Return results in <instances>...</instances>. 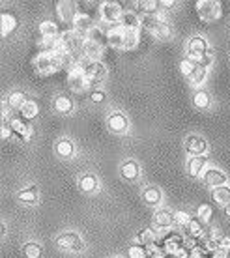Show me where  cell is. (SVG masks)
Instances as JSON below:
<instances>
[{"instance_id": "obj_1", "label": "cell", "mask_w": 230, "mask_h": 258, "mask_svg": "<svg viewBox=\"0 0 230 258\" xmlns=\"http://www.w3.org/2000/svg\"><path fill=\"white\" fill-rule=\"evenodd\" d=\"M64 64V58H62V52H41L34 58V70L41 73V75H51V73H56Z\"/></svg>"}, {"instance_id": "obj_2", "label": "cell", "mask_w": 230, "mask_h": 258, "mask_svg": "<svg viewBox=\"0 0 230 258\" xmlns=\"http://www.w3.org/2000/svg\"><path fill=\"white\" fill-rule=\"evenodd\" d=\"M77 68H81V70H83V73L90 81V86L97 84L101 79H105V75H107V66L103 64V62H99V60L83 58L79 64H77Z\"/></svg>"}, {"instance_id": "obj_3", "label": "cell", "mask_w": 230, "mask_h": 258, "mask_svg": "<svg viewBox=\"0 0 230 258\" xmlns=\"http://www.w3.org/2000/svg\"><path fill=\"white\" fill-rule=\"evenodd\" d=\"M197 13L204 23H215L223 15V6L217 0H200L197 2Z\"/></svg>"}, {"instance_id": "obj_4", "label": "cell", "mask_w": 230, "mask_h": 258, "mask_svg": "<svg viewBox=\"0 0 230 258\" xmlns=\"http://www.w3.org/2000/svg\"><path fill=\"white\" fill-rule=\"evenodd\" d=\"M99 13H101L103 23H109V25H118L124 17V10H122L120 2L114 0H107L99 4Z\"/></svg>"}, {"instance_id": "obj_5", "label": "cell", "mask_w": 230, "mask_h": 258, "mask_svg": "<svg viewBox=\"0 0 230 258\" xmlns=\"http://www.w3.org/2000/svg\"><path fill=\"white\" fill-rule=\"evenodd\" d=\"M56 245L58 249L68 252H81L84 251V241L83 238L79 236L77 232H64L60 234L56 238Z\"/></svg>"}, {"instance_id": "obj_6", "label": "cell", "mask_w": 230, "mask_h": 258, "mask_svg": "<svg viewBox=\"0 0 230 258\" xmlns=\"http://www.w3.org/2000/svg\"><path fill=\"white\" fill-rule=\"evenodd\" d=\"M208 51H210L208 41H206V38L204 36H200V34L193 36V38L187 41V54H189V58H193L195 62L202 58Z\"/></svg>"}, {"instance_id": "obj_7", "label": "cell", "mask_w": 230, "mask_h": 258, "mask_svg": "<svg viewBox=\"0 0 230 258\" xmlns=\"http://www.w3.org/2000/svg\"><path fill=\"white\" fill-rule=\"evenodd\" d=\"M107 127H109L112 133H116V135H126L129 131L128 116H126L124 112H118V110L110 112L109 116H107Z\"/></svg>"}, {"instance_id": "obj_8", "label": "cell", "mask_w": 230, "mask_h": 258, "mask_svg": "<svg viewBox=\"0 0 230 258\" xmlns=\"http://www.w3.org/2000/svg\"><path fill=\"white\" fill-rule=\"evenodd\" d=\"M202 181H204V185L211 189L221 187V185H226V174L217 167H208L202 174Z\"/></svg>"}, {"instance_id": "obj_9", "label": "cell", "mask_w": 230, "mask_h": 258, "mask_svg": "<svg viewBox=\"0 0 230 258\" xmlns=\"http://www.w3.org/2000/svg\"><path fill=\"white\" fill-rule=\"evenodd\" d=\"M184 148H186L187 154H191L193 157L197 155H204L208 152V142H206L204 137L200 135H189L184 141Z\"/></svg>"}, {"instance_id": "obj_10", "label": "cell", "mask_w": 230, "mask_h": 258, "mask_svg": "<svg viewBox=\"0 0 230 258\" xmlns=\"http://www.w3.org/2000/svg\"><path fill=\"white\" fill-rule=\"evenodd\" d=\"M68 86H70L73 92H84L90 86V81L86 79L83 70L75 66V68L68 73Z\"/></svg>"}, {"instance_id": "obj_11", "label": "cell", "mask_w": 230, "mask_h": 258, "mask_svg": "<svg viewBox=\"0 0 230 258\" xmlns=\"http://www.w3.org/2000/svg\"><path fill=\"white\" fill-rule=\"evenodd\" d=\"M71 25H73V30L84 34V36H88V32H92V30L97 26L96 23H94V19H92V15L86 12H81V10L77 12L75 19H73Z\"/></svg>"}, {"instance_id": "obj_12", "label": "cell", "mask_w": 230, "mask_h": 258, "mask_svg": "<svg viewBox=\"0 0 230 258\" xmlns=\"http://www.w3.org/2000/svg\"><path fill=\"white\" fill-rule=\"evenodd\" d=\"M107 45L114 47V49H126V39H124V26L110 25L107 30Z\"/></svg>"}, {"instance_id": "obj_13", "label": "cell", "mask_w": 230, "mask_h": 258, "mask_svg": "<svg viewBox=\"0 0 230 258\" xmlns=\"http://www.w3.org/2000/svg\"><path fill=\"white\" fill-rule=\"evenodd\" d=\"M120 176L128 181L137 180L141 176V165L135 161V159H126L120 165Z\"/></svg>"}, {"instance_id": "obj_14", "label": "cell", "mask_w": 230, "mask_h": 258, "mask_svg": "<svg viewBox=\"0 0 230 258\" xmlns=\"http://www.w3.org/2000/svg\"><path fill=\"white\" fill-rule=\"evenodd\" d=\"M208 159H206V155H197V157H191L189 161H187V174L191 176V178H198V176L204 174V170L208 167Z\"/></svg>"}, {"instance_id": "obj_15", "label": "cell", "mask_w": 230, "mask_h": 258, "mask_svg": "<svg viewBox=\"0 0 230 258\" xmlns=\"http://www.w3.org/2000/svg\"><path fill=\"white\" fill-rule=\"evenodd\" d=\"M165 252H170V254H178L182 249H184V238L180 234H168L163 239V247H161Z\"/></svg>"}, {"instance_id": "obj_16", "label": "cell", "mask_w": 230, "mask_h": 258, "mask_svg": "<svg viewBox=\"0 0 230 258\" xmlns=\"http://www.w3.org/2000/svg\"><path fill=\"white\" fill-rule=\"evenodd\" d=\"M77 12H79V10H75V4H73V2H68V0L56 2V13L64 23H73Z\"/></svg>"}, {"instance_id": "obj_17", "label": "cell", "mask_w": 230, "mask_h": 258, "mask_svg": "<svg viewBox=\"0 0 230 258\" xmlns=\"http://www.w3.org/2000/svg\"><path fill=\"white\" fill-rule=\"evenodd\" d=\"M54 152H56V155L60 159H71V157L75 155V144H73L70 139L62 137V139H58L56 144H54Z\"/></svg>"}, {"instance_id": "obj_18", "label": "cell", "mask_w": 230, "mask_h": 258, "mask_svg": "<svg viewBox=\"0 0 230 258\" xmlns=\"http://www.w3.org/2000/svg\"><path fill=\"white\" fill-rule=\"evenodd\" d=\"M79 187H81L83 193H96L99 189V180H97L96 174L84 172V174L79 176Z\"/></svg>"}, {"instance_id": "obj_19", "label": "cell", "mask_w": 230, "mask_h": 258, "mask_svg": "<svg viewBox=\"0 0 230 258\" xmlns=\"http://www.w3.org/2000/svg\"><path fill=\"white\" fill-rule=\"evenodd\" d=\"M52 109L56 110L58 114H64V116H70L73 109H75V105L71 101L70 97L64 96V94H60V96L54 97V101H52Z\"/></svg>"}, {"instance_id": "obj_20", "label": "cell", "mask_w": 230, "mask_h": 258, "mask_svg": "<svg viewBox=\"0 0 230 258\" xmlns=\"http://www.w3.org/2000/svg\"><path fill=\"white\" fill-rule=\"evenodd\" d=\"M141 25L144 26L150 34H155L157 30H161L163 26L168 25V23H166L161 15H148V17H142L141 19Z\"/></svg>"}, {"instance_id": "obj_21", "label": "cell", "mask_w": 230, "mask_h": 258, "mask_svg": "<svg viewBox=\"0 0 230 258\" xmlns=\"http://www.w3.org/2000/svg\"><path fill=\"white\" fill-rule=\"evenodd\" d=\"M170 225H174V212L157 210L153 213V226L155 228H168Z\"/></svg>"}, {"instance_id": "obj_22", "label": "cell", "mask_w": 230, "mask_h": 258, "mask_svg": "<svg viewBox=\"0 0 230 258\" xmlns=\"http://www.w3.org/2000/svg\"><path fill=\"white\" fill-rule=\"evenodd\" d=\"M142 200L146 202L148 206H157V204H161V200H163V193H161L159 187L148 185V187H144V191H142Z\"/></svg>"}, {"instance_id": "obj_23", "label": "cell", "mask_w": 230, "mask_h": 258, "mask_svg": "<svg viewBox=\"0 0 230 258\" xmlns=\"http://www.w3.org/2000/svg\"><path fill=\"white\" fill-rule=\"evenodd\" d=\"M139 12L148 17V15H159V0H141V2H135L133 4Z\"/></svg>"}, {"instance_id": "obj_24", "label": "cell", "mask_w": 230, "mask_h": 258, "mask_svg": "<svg viewBox=\"0 0 230 258\" xmlns=\"http://www.w3.org/2000/svg\"><path fill=\"white\" fill-rule=\"evenodd\" d=\"M103 52V45L96 43V41H92V39H86L83 45V58L86 60H97L101 56Z\"/></svg>"}, {"instance_id": "obj_25", "label": "cell", "mask_w": 230, "mask_h": 258, "mask_svg": "<svg viewBox=\"0 0 230 258\" xmlns=\"http://www.w3.org/2000/svg\"><path fill=\"white\" fill-rule=\"evenodd\" d=\"M191 101L198 110H206L211 105V97L206 90H202V88H197V90L193 92Z\"/></svg>"}, {"instance_id": "obj_26", "label": "cell", "mask_w": 230, "mask_h": 258, "mask_svg": "<svg viewBox=\"0 0 230 258\" xmlns=\"http://www.w3.org/2000/svg\"><path fill=\"white\" fill-rule=\"evenodd\" d=\"M26 101H28V97H26L25 92L21 90H13L10 96H8L6 99V105L10 107L12 110H21L23 107L26 105Z\"/></svg>"}, {"instance_id": "obj_27", "label": "cell", "mask_w": 230, "mask_h": 258, "mask_svg": "<svg viewBox=\"0 0 230 258\" xmlns=\"http://www.w3.org/2000/svg\"><path fill=\"white\" fill-rule=\"evenodd\" d=\"M184 230H186V238L200 239L202 236H204V223H202L200 219H193Z\"/></svg>"}, {"instance_id": "obj_28", "label": "cell", "mask_w": 230, "mask_h": 258, "mask_svg": "<svg viewBox=\"0 0 230 258\" xmlns=\"http://www.w3.org/2000/svg\"><path fill=\"white\" fill-rule=\"evenodd\" d=\"M124 39H126V49H135L141 43V30L139 28H124Z\"/></svg>"}, {"instance_id": "obj_29", "label": "cell", "mask_w": 230, "mask_h": 258, "mask_svg": "<svg viewBox=\"0 0 230 258\" xmlns=\"http://www.w3.org/2000/svg\"><path fill=\"white\" fill-rule=\"evenodd\" d=\"M17 199L25 204H36L38 202V187L36 185H28V187L21 189L17 193Z\"/></svg>"}, {"instance_id": "obj_30", "label": "cell", "mask_w": 230, "mask_h": 258, "mask_svg": "<svg viewBox=\"0 0 230 258\" xmlns=\"http://www.w3.org/2000/svg\"><path fill=\"white\" fill-rule=\"evenodd\" d=\"M211 197H213V200H215L217 204H223V208H224L226 204H230V185L226 183V185L215 187L211 191Z\"/></svg>"}, {"instance_id": "obj_31", "label": "cell", "mask_w": 230, "mask_h": 258, "mask_svg": "<svg viewBox=\"0 0 230 258\" xmlns=\"http://www.w3.org/2000/svg\"><path fill=\"white\" fill-rule=\"evenodd\" d=\"M39 34H41V38H58V25L49 19L41 21L39 23Z\"/></svg>"}, {"instance_id": "obj_32", "label": "cell", "mask_w": 230, "mask_h": 258, "mask_svg": "<svg viewBox=\"0 0 230 258\" xmlns=\"http://www.w3.org/2000/svg\"><path fill=\"white\" fill-rule=\"evenodd\" d=\"M43 254V249L38 241H26L23 245V256L25 258H41Z\"/></svg>"}, {"instance_id": "obj_33", "label": "cell", "mask_w": 230, "mask_h": 258, "mask_svg": "<svg viewBox=\"0 0 230 258\" xmlns=\"http://www.w3.org/2000/svg\"><path fill=\"white\" fill-rule=\"evenodd\" d=\"M120 25L124 28H141V19H139V15L133 12V10H128V12H124V17H122Z\"/></svg>"}, {"instance_id": "obj_34", "label": "cell", "mask_w": 230, "mask_h": 258, "mask_svg": "<svg viewBox=\"0 0 230 258\" xmlns=\"http://www.w3.org/2000/svg\"><path fill=\"white\" fill-rule=\"evenodd\" d=\"M0 21H2V36H10L17 28V19L13 17L12 13H2Z\"/></svg>"}, {"instance_id": "obj_35", "label": "cell", "mask_w": 230, "mask_h": 258, "mask_svg": "<svg viewBox=\"0 0 230 258\" xmlns=\"http://www.w3.org/2000/svg\"><path fill=\"white\" fill-rule=\"evenodd\" d=\"M137 241L146 247H152L155 243V232H153L152 226H144L141 232H139V236H137Z\"/></svg>"}, {"instance_id": "obj_36", "label": "cell", "mask_w": 230, "mask_h": 258, "mask_svg": "<svg viewBox=\"0 0 230 258\" xmlns=\"http://www.w3.org/2000/svg\"><path fill=\"white\" fill-rule=\"evenodd\" d=\"M148 256H150L148 247L139 243V241H135V243H131L128 247V258H148Z\"/></svg>"}, {"instance_id": "obj_37", "label": "cell", "mask_w": 230, "mask_h": 258, "mask_svg": "<svg viewBox=\"0 0 230 258\" xmlns=\"http://www.w3.org/2000/svg\"><path fill=\"white\" fill-rule=\"evenodd\" d=\"M197 68H198V64L195 62L193 58H184L182 62H180V73L184 75V77H187L189 81H191V77H193V73L197 71Z\"/></svg>"}, {"instance_id": "obj_38", "label": "cell", "mask_w": 230, "mask_h": 258, "mask_svg": "<svg viewBox=\"0 0 230 258\" xmlns=\"http://www.w3.org/2000/svg\"><path fill=\"white\" fill-rule=\"evenodd\" d=\"M21 114H23V118H25V120H34V118H38V114H39L38 103H36V101H32V99H28L25 107L21 109Z\"/></svg>"}, {"instance_id": "obj_39", "label": "cell", "mask_w": 230, "mask_h": 258, "mask_svg": "<svg viewBox=\"0 0 230 258\" xmlns=\"http://www.w3.org/2000/svg\"><path fill=\"white\" fill-rule=\"evenodd\" d=\"M193 221L191 213L189 212H184V210H178V212H174V225L178 226H184L186 228L189 223Z\"/></svg>"}, {"instance_id": "obj_40", "label": "cell", "mask_w": 230, "mask_h": 258, "mask_svg": "<svg viewBox=\"0 0 230 258\" xmlns=\"http://www.w3.org/2000/svg\"><path fill=\"white\" fill-rule=\"evenodd\" d=\"M211 213H213V210H211L210 204H200L197 210V219H200L206 225L211 219Z\"/></svg>"}, {"instance_id": "obj_41", "label": "cell", "mask_w": 230, "mask_h": 258, "mask_svg": "<svg viewBox=\"0 0 230 258\" xmlns=\"http://www.w3.org/2000/svg\"><path fill=\"white\" fill-rule=\"evenodd\" d=\"M206 75H208V71H206V68H200V66H198L197 71L193 73L191 83H193V84H202V83L206 81Z\"/></svg>"}, {"instance_id": "obj_42", "label": "cell", "mask_w": 230, "mask_h": 258, "mask_svg": "<svg viewBox=\"0 0 230 258\" xmlns=\"http://www.w3.org/2000/svg\"><path fill=\"white\" fill-rule=\"evenodd\" d=\"M105 99H107V94H105L103 90H92L90 92V101H92V103L101 105Z\"/></svg>"}, {"instance_id": "obj_43", "label": "cell", "mask_w": 230, "mask_h": 258, "mask_svg": "<svg viewBox=\"0 0 230 258\" xmlns=\"http://www.w3.org/2000/svg\"><path fill=\"white\" fill-rule=\"evenodd\" d=\"M13 135H15V133H13L12 125H10L8 122H2V127H0V137H2V141H10Z\"/></svg>"}, {"instance_id": "obj_44", "label": "cell", "mask_w": 230, "mask_h": 258, "mask_svg": "<svg viewBox=\"0 0 230 258\" xmlns=\"http://www.w3.org/2000/svg\"><path fill=\"white\" fill-rule=\"evenodd\" d=\"M157 39H161V41H165V39H170L172 38V30H170V26L166 25V26H163L161 30H157V32L153 34Z\"/></svg>"}, {"instance_id": "obj_45", "label": "cell", "mask_w": 230, "mask_h": 258, "mask_svg": "<svg viewBox=\"0 0 230 258\" xmlns=\"http://www.w3.org/2000/svg\"><path fill=\"white\" fill-rule=\"evenodd\" d=\"M197 64L200 66V68H206V70H208V68H210V66L213 64V51H208V52H206L202 58L197 60Z\"/></svg>"}, {"instance_id": "obj_46", "label": "cell", "mask_w": 230, "mask_h": 258, "mask_svg": "<svg viewBox=\"0 0 230 258\" xmlns=\"http://www.w3.org/2000/svg\"><path fill=\"white\" fill-rule=\"evenodd\" d=\"M217 249H221V251H230V238L228 236H221V238L217 239Z\"/></svg>"}, {"instance_id": "obj_47", "label": "cell", "mask_w": 230, "mask_h": 258, "mask_svg": "<svg viewBox=\"0 0 230 258\" xmlns=\"http://www.w3.org/2000/svg\"><path fill=\"white\" fill-rule=\"evenodd\" d=\"M211 258H228V252L221 251V249H215V251L211 252Z\"/></svg>"}, {"instance_id": "obj_48", "label": "cell", "mask_w": 230, "mask_h": 258, "mask_svg": "<svg viewBox=\"0 0 230 258\" xmlns=\"http://www.w3.org/2000/svg\"><path fill=\"white\" fill-rule=\"evenodd\" d=\"M176 2L174 0H159V6L163 8V10H168V8H172Z\"/></svg>"}, {"instance_id": "obj_49", "label": "cell", "mask_w": 230, "mask_h": 258, "mask_svg": "<svg viewBox=\"0 0 230 258\" xmlns=\"http://www.w3.org/2000/svg\"><path fill=\"white\" fill-rule=\"evenodd\" d=\"M224 213H226V217L230 219V204H226V206H224Z\"/></svg>"}, {"instance_id": "obj_50", "label": "cell", "mask_w": 230, "mask_h": 258, "mask_svg": "<svg viewBox=\"0 0 230 258\" xmlns=\"http://www.w3.org/2000/svg\"><path fill=\"white\" fill-rule=\"evenodd\" d=\"M114 258H122V256H114Z\"/></svg>"}]
</instances>
